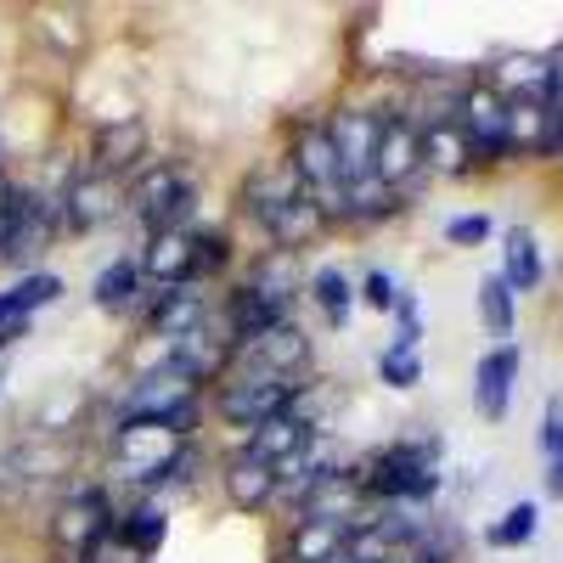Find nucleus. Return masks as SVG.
Instances as JSON below:
<instances>
[{
	"mask_svg": "<svg viewBox=\"0 0 563 563\" xmlns=\"http://www.w3.org/2000/svg\"><path fill=\"white\" fill-rule=\"evenodd\" d=\"M209 316H214L209 288H186V282H175V288H147L141 305H135V339L175 344L186 333H198Z\"/></svg>",
	"mask_w": 563,
	"mask_h": 563,
	"instance_id": "10",
	"label": "nucleus"
},
{
	"mask_svg": "<svg viewBox=\"0 0 563 563\" xmlns=\"http://www.w3.org/2000/svg\"><path fill=\"white\" fill-rule=\"evenodd\" d=\"M0 496H7V485H0Z\"/></svg>",
	"mask_w": 563,
	"mask_h": 563,
	"instance_id": "47",
	"label": "nucleus"
},
{
	"mask_svg": "<svg viewBox=\"0 0 563 563\" xmlns=\"http://www.w3.org/2000/svg\"><path fill=\"white\" fill-rule=\"evenodd\" d=\"M214 485H220L225 507L238 512V519H265V512L276 507V467H265L243 451L214 456Z\"/></svg>",
	"mask_w": 563,
	"mask_h": 563,
	"instance_id": "15",
	"label": "nucleus"
},
{
	"mask_svg": "<svg viewBox=\"0 0 563 563\" xmlns=\"http://www.w3.org/2000/svg\"><path fill=\"white\" fill-rule=\"evenodd\" d=\"M372 180H384L389 192H400L406 203L422 198V186H434L422 169V130L389 102L384 113V135H378V158H372Z\"/></svg>",
	"mask_w": 563,
	"mask_h": 563,
	"instance_id": "8",
	"label": "nucleus"
},
{
	"mask_svg": "<svg viewBox=\"0 0 563 563\" xmlns=\"http://www.w3.org/2000/svg\"><path fill=\"white\" fill-rule=\"evenodd\" d=\"M238 265V238L225 225H198L192 231V265H186V288H214L220 276Z\"/></svg>",
	"mask_w": 563,
	"mask_h": 563,
	"instance_id": "28",
	"label": "nucleus"
},
{
	"mask_svg": "<svg viewBox=\"0 0 563 563\" xmlns=\"http://www.w3.org/2000/svg\"><path fill=\"white\" fill-rule=\"evenodd\" d=\"M135 265L147 288H175V282H186V265H192V231H147L135 249Z\"/></svg>",
	"mask_w": 563,
	"mask_h": 563,
	"instance_id": "22",
	"label": "nucleus"
},
{
	"mask_svg": "<svg viewBox=\"0 0 563 563\" xmlns=\"http://www.w3.org/2000/svg\"><path fill=\"white\" fill-rule=\"evenodd\" d=\"M316 440H321V434H316V422H305L299 411H282V417L260 422V429H249L238 451H243V456H254V462H265V467H282V462L305 456Z\"/></svg>",
	"mask_w": 563,
	"mask_h": 563,
	"instance_id": "18",
	"label": "nucleus"
},
{
	"mask_svg": "<svg viewBox=\"0 0 563 563\" xmlns=\"http://www.w3.org/2000/svg\"><path fill=\"white\" fill-rule=\"evenodd\" d=\"M12 186H18V175H12V169H0V198H7Z\"/></svg>",
	"mask_w": 563,
	"mask_h": 563,
	"instance_id": "43",
	"label": "nucleus"
},
{
	"mask_svg": "<svg viewBox=\"0 0 563 563\" xmlns=\"http://www.w3.org/2000/svg\"><path fill=\"white\" fill-rule=\"evenodd\" d=\"M384 113L389 102H339L327 108V135L339 147V164H344V180H366L372 175V158H378V135H384Z\"/></svg>",
	"mask_w": 563,
	"mask_h": 563,
	"instance_id": "12",
	"label": "nucleus"
},
{
	"mask_svg": "<svg viewBox=\"0 0 563 563\" xmlns=\"http://www.w3.org/2000/svg\"><path fill=\"white\" fill-rule=\"evenodd\" d=\"M119 525V496L102 479H74L68 490H57L52 512H45V552L57 558H79L97 536H108Z\"/></svg>",
	"mask_w": 563,
	"mask_h": 563,
	"instance_id": "3",
	"label": "nucleus"
},
{
	"mask_svg": "<svg viewBox=\"0 0 563 563\" xmlns=\"http://www.w3.org/2000/svg\"><path fill=\"white\" fill-rule=\"evenodd\" d=\"M68 294V282H63V271H29V276H12L7 288H0V321H34V310H45V305H57Z\"/></svg>",
	"mask_w": 563,
	"mask_h": 563,
	"instance_id": "26",
	"label": "nucleus"
},
{
	"mask_svg": "<svg viewBox=\"0 0 563 563\" xmlns=\"http://www.w3.org/2000/svg\"><path fill=\"white\" fill-rule=\"evenodd\" d=\"M321 238H333L327 231V220H321V209L299 192L288 209H282L276 220H271V231H265V249H282V254H305V249H316Z\"/></svg>",
	"mask_w": 563,
	"mask_h": 563,
	"instance_id": "27",
	"label": "nucleus"
},
{
	"mask_svg": "<svg viewBox=\"0 0 563 563\" xmlns=\"http://www.w3.org/2000/svg\"><path fill=\"white\" fill-rule=\"evenodd\" d=\"M7 164H12V158H7V141H0V169H7Z\"/></svg>",
	"mask_w": 563,
	"mask_h": 563,
	"instance_id": "44",
	"label": "nucleus"
},
{
	"mask_svg": "<svg viewBox=\"0 0 563 563\" xmlns=\"http://www.w3.org/2000/svg\"><path fill=\"white\" fill-rule=\"evenodd\" d=\"M147 158H153V124H147V113H108V119L90 124L85 169L113 175V180H130Z\"/></svg>",
	"mask_w": 563,
	"mask_h": 563,
	"instance_id": "7",
	"label": "nucleus"
},
{
	"mask_svg": "<svg viewBox=\"0 0 563 563\" xmlns=\"http://www.w3.org/2000/svg\"><path fill=\"white\" fill-rule=\"evenodd\" d=\"M305 299L316 305V316H321L327 333H344L350 316H355V282H350L339 265H316V271L305 276Z\"/></svg>",
	"mask_w": 563,
	"mask_h": 563,
	"instance_id": "25",
	"label": "nucleus"
},
{
	"mask_svg": "<svg viewBox=\"0 0 563 563\" xmlns=\"http://www.w3.org/2000/svg\"><path fill=\"white\" fill-rule=\"evenodd\" d=\"M541 490H547V501H563V445L547 456V474H541Z\"/></svg>",
	"mask_w": 563,
	"mask_h": 563,
	"instance_id": "41",
	"label": "nucleus"
},
{
	"mask_svg": "<svg viewBox=\"0 0 563 563\" xmlns=\"http://www.w3.org/2000/svg\"><path fill=\"white\" fill-rule=\"evenodd\" d=\"M507 153H512V164L558 158V119L547 102H507Z\"/></svg>",
	"mask_w": 563,
	"mask_h": 563,
	"instance_id": "17",
	"label": "nucleus"
},
{
	"mask_svg": "<svg viewBox=\"0 0 563 563\" xmlns=\"http://www.w3.org/2000/svg\"><path fill=\"white\" fill-rule=\"evenodd\" d=\"M119 541L124 547H135L141 558H158V547L169 541V512H164V501L158 496H130V501H119Z\"/></svg>",
	"mask_w": 563,
	"mask_h": 563,
	"instance_id": "24",
	"label": "nucleus"
},
{
	"mask_svg": "<svg viewBox=\"0 0 563 563\" xmlns=\"http://www.w3.org/2000/svg\"><path fill=\"white\" fill-rule=\"evenodd\" d=\"M411 203L400 192H389L384 180H344V209H339V231H378L389 220H400Z\"/></svg>",
	"mask_w": 563,
	"mask_h": 563,
	"instance_id": "20",
	"label": "nucleus"
},
{
	"mask_svg": "<svg viewBox=\"0 0 563 563\" xmlns=\"http://www.w3.org/2000/svg\"><path fill=\"white\" fill-rule=\"evenodd\" d=\"M395 350H422V299L411 294V288H400V299H395Z\"/></svg>",
	"mask_w": 563,
	"mask_h": 563,
	"instance_id": "36",
	"label": "nucleus"
},
{
	"mask_svg": "<svg viewBox=\"0 0 563 563\" xmlns=\"http://www.w3.org/2000/svg\"><path fill=\"white\" fill-rule=\"evenodd\" d=\"M310 378H260V372H225V384L209 395V417L220 422V429H260V422L294 411L299 395H305Z\"/></svg>",
	"mask_w": 563,
	"mask_h": 563,
	"instance_id": "4",
	"label": "nucleus"
},
{
	"mask_svg": "<svg viewBox=\"0 0 563 563\" xmlns=\"http://www.w3.org/2000/svg\"><path fill=\"white\" fill-rule=\"evenodd\" d=\"M547 108L563 124V45H552V52H547Z\"/></svg>",
	"mask_w": 563,
	"mask_h": 563,
	"instance_id": "40",
	"label": "nucleus"
},
{
	"mask_svg": "<svg viewBox=\"0 0 563 563\" xmlns=\"http://www.w3.org/2000/svg\"><path fill=\"white\" fill-rule=\"evenodd\" d=\"M519 372H525L519 339H512V344H490V350L474 361V411H479L485 422H507L512 395H519Z\"/></svg>",
	"mask_w": 563,
	"mask_h": 563,
	"instance_id": "16",
	"label": "nucleus"
},
{
	"mask_svg": "<svg viewBox=\"0 0 563 563\" xmlns=\"http://www.w3.org/2000/svg\"><path fill=\"white\" fill-rule=\"evenodd\" d=\"M29 333H34V321H0V355H12Z\"/></svg>",
	"mask_w": 563,
	"mask_h": 563,
	"instance_id": "42",
	"label": "nucleus"
},
{
	"mask_svg": "<svg viewBox=\"0 0 563 563\" xmlns=\"http://www.w3.org/2000/svg\"><path fill=\"white\" fill-rule=\"evenodd\" d=\"M57 203H63V231H68V243L97 238V231H108V225L124 214V180L74 164V175L57 186Z\"/></svg>",
	"mask_w": 563,
	"mask_h": 563,
	"instance_id": "6",
	"label": "nucleus"
},
{
	"mask_svg": "<svg viewBox=\"0 0 563 563\" xmlns=\"http://www.w3.org/2000/svg\"><path fill=\"white\" fill-rule=\"evenodd\" d=\"M203 209V186L198 175L186 169V158H147L130 180H124V214L141 225V238L147 231H198Z\"/></svg>",
	"mask_w": 563,
	"mask_h": 563,
	"instance_id": "2",
	"label": "nucleus"
},
{
	"mask_svg": "<svg viewBox=\"0 0 563 563\" xmlns=\"http://www.w3.org/2000/svg\"><path fill=\"white\" fill-rule=\"evenodd\" d=\"M422 350H395V344H384L378 350V384L384 389H395V395H406V389H417L422 384Z\"/></svg>",
	"mask_w": 563,
	"mask_h": 563,
	"instance_id": "33",
	"label": "nucleus"
},
{
	"mask_svg": "<svg viewBox=\"0 0 563 563\" xmlns=\"http://www.w3.org/2000/svg\"><path fill=\"white\" fill-rule=\"evenodd\" d=\"M305 265L299 254H282V249H254L238 271V282L249 294H265V299H282V305H299L305 299Z\"/></svg>",
	"mask_w": 563,
	"mask_h": 563,
	"instance_id": "19",
	"label": "nucleus"
},
{
	"mask_svg": "<svg viewBox=\"0 0 563 563\" xmlns=\"http://www.w3.org/2000/svg\"><path fill=\"white\" fill-rule=\"evenodd\" d=\"M57 243H68V231H63V203L57 192H34L23 225H18V238L7 249V260H0V271H12V276H29V271H45V254H52Z\"/></svg>",
	"mask_w": 563,
	"mask_h": 563,
	"instance_id": "14",
	"label": "nucleus"
},
{
	"mask_svg": "<svg viewBox=\"0 0 563 563\" xmlns=\"http://www.w3.org/2000/svg\"><path fill=\"white\" fill-rule=\"evenodd\" d=\"M231 333L220 327V316H209L198 333H186L175 344H164V372H175V378L186 389H198V395H214L225 384V372H231Z\"/></svg>",
	"mask_w": 563,
	"mask_h": 563,
	"instance_id": "9",
	"label": "nucleus"
},
{
	"mask_svg": "<svg viewBox=\"0 0 563 563\" xmlns=\"http://www.w3.org/2000/svg\"><path fill=\"white\" fill-rule=\"evenodd\" d=\"M310 366H316V339L299 327V316L231 350V372H260V378H310Z\"/></svg>",
	"mask_w": 563,
	"mask_h": 563,
	"instance_id": "11",
	"label": "nucleus"
},
{
	"mask_svg": "<svg viewBox=\"0 0 563 563\" xmlns=\"http://www.w3.org/2000/svg\"><path fill=\"white\" fill-rule=\"evenodd\" d=\"M141 294H147V282H141L135 254H119V260H108L97 276H90V305H97L102 316H135Z\"/></svg>",
	"mask_w": 563,
	"mask_h": 563,
	"instance_id": "23",
	"label": "nucleus"
},
{
	"mask_svg": "<svg viewBox=\"0 0 563 563\" xmlns=\"http://www.w3.org/2000/svg\"><path fill=\"white\" fill-rule=\"evenodd\" d=\"M422 169L429 180H474V158L456 124H429L422 130Z\"/></svg>",
	"mask_w": 563,
	"mask_h": 563,
	"instance_id": "29",
	"label": "nucleus"
},
{
	"mask_svg": "<svg viewBox=\"0 0 563 563\" xmlns=\"http://www.w3.org/2000/svg\"><path fill=\"white\" fill-rule=\"evenodd\" d=\"M501 282L512 288V299H530L547 288V254L530 225H507L501 231Z\"/></svg>",
	"mask_w": 563,
	"mask_h": 563,
	"instance_id": "21",
	"label": "nucleus"
},
{
	"mask_svg": "<svg viewBox=\"0 0 563 563\" xmlns=\"http://www.w3.org/2000/svg\"><path fill=\"white\" fill-rule=\"evenodd\" d=\"M558 164H563V124H558Z\"/></svg>",
	"mask_w": 563,
	"mask_h": 563,
	"instance_id": "45",
	"label": "nucleus"
},
{
	"mask_svg": "<svg viewBox=\"0 0 563 563\" xmlns=\"http://www.w3.org/2000/svg\"><path fill=\"white\" fill-rule=\"evenodd\" d=\"M34 192L40 186H29V180H18L7 198H0V260H7V249H12V238H18V225H23V214H29V203H34Z\"/></svg>",
	"mask_w": 563,
	"mask_h": 563,
	"instance_id": "37",
	"label": "nucleus"
},
{
	"mask_svg": "<svg viewBox=\"0 0 563 563\" xmlns=\"http://www.w3.org/2000/svg\"><path fill=\"white\" fill-rule=\"evenodd\" d=\"M74 563H147V558H141L135 547H124L119 541V530H108V536H97V541H90Z\"/></svg>",
	"mask_w": 563,
	"mask_h": 563,
	"instance_id": "38",
	"label": "nucleus"
},
{
	"mask_svg": "<svg viewBox=\"0 0 563 563\" xmlns=\"http://www.w3.org/2000/svg\"><path fill=\"white\" fill-rule=\"evenodd\" d=\"M479 321L496 344H512V333H519V299H512V288L501 282V271L479 276Z\"/></svg>",
	"mask_w": 563,
	"mask_h": 563,
	"instance_id": "31",
	"label": "nucleus"
},
{
	"mask_svg": "<svg viewBox=\"0 0 563 563\" xmlns=\"http://www.w3.org/2000/svg\"><path fill=\"white\" fill-rule=\"evenodd\" d=\"M395 299H400V282H395V271H384V265L361 271V282H355V305H366V310L389 316V310H395Z\"/></svg>",
	"mask_w": 563,
	"mask_h": 563,
	"instance_id": "34",
	"label": "nucleus"
},
{
	"mask_svg": "<svg viewBox=\"0 0 563 563\" xmlns=\"http://www.w3.org/2000/svg\"><path fill=\"white\" fill-rule=\"evenodd\" d=\"M496 238V220L485 209H467V214H451L445 220V243L451 249H485Z\"/></svg>",
	"mask_w": 563,
	"mask_h": 563,
	"instance_id": "35",
	"label": "nucleus"
},
{
	"mask_svg": "<svg viewBox=\"0 0 563 563\" xmlns=\"http://www.w3.org/2000/svg\"><path fill=\"white\" fill-rule=\"evenodd\" d=\"M294 198H299V180H294V169L282 158H254L243 169V180H238V214H243V225L260 231V238H265L271 220L288 209Z\"/></svg>",
	"mask_w": 563,
	"mask_h": 563,
	"instance_id": "13",
	"label": "nucleus"
},
{
	"mask_svg": "<svg viewBox=\"0 0 563 563\" xmlns=\"http://www.w3.org/2000/svg\"><path fill=\"white\" fill-rule=\"evenodd\" d=\"M276 547L288 552L294 563H327V558H339L350 547V530L321 525V519H288V536H282Z\"/></svg>",
	"mask_w": 563,
	"mask_h": 563,
	"instance_id": "30",
	"label": "nucleus"
},
{
	"mask_svg": "<svg viewBox=\"0 0 563 563\" xmlns=\"http://www.w3.org/2000/svg\"><path fill=\"white\" fill-rule=\"evenodd\" d=\"M0 389H7V366H0Z\"/></svg>",
	"mask_w": 563,
	"mask_h": 563,
	"instance_id": "46",
	"label": "nucleus"
},
{
	"mask_svg": "<svg viewBox=\"0 0 563 563\" xmlns=\"http://www.w3.org/2000/svg\"><path fill=\"white\" fill-rule=\"evenodd\" d=\"M558 445H563V395H552V400H547V411H541V434H536L541 462H547Z\"/></svg>",
	"mask_w": 563,
	"mask_h": 563,
	"instance_id": "39",
	"label": "nucleus"
},
{
	"mask_svg": "<svg viewBox=\"0 0 563 563\" xmlns=\"http://www.w3.org/2000/svg\"><path fill=\"white\" fill-rule=\"evenodd\" d=\"M536 530H541V501H512L496 525H485V547H496V552L530 547Z\"/></svg>",
	"mask_w": 563,
	"mask_h": 563,
	"instance_id": "32",
	"label": "nucleus"
},
{
	"mask_svg": "<svg viewBox=\"0 0 563 563\" xmlns=\"http://www.w3.org/2000/svg\"><path fill=\"white\" fill-rule=\"evenodd\" d=\"M440 456H445V440L434 429H417V434H400V440H389L378 451H366L355 462V474H361L372 507L422 512V507H434V496L445 490Z\"/></svg>",
	"mask_w": 563,
	"mask_h": 563,
	"instance_id": "1",
	"label": "nucleus"
},
{
	"mask_svg": "<svg viewBox=\"0 0 563 563\" xmlns=\"http://www.w3.org/2000/svg\"><path fill=\"white\" fill-rule=\"evenodd\" d=\"M456 130L467 141V158H474V175H496L512 164L507 153V102L479 79V68L467 74L462 102H456Z\"/></svg>",
	"mask_w": 563,
	"mask_h": 563,
	"instance_id": "5",
	"label": "nucleus"
}]
</instances>
